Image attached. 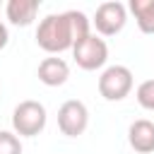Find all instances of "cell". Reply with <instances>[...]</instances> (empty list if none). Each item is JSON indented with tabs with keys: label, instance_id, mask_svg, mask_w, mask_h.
Wrapping results in <instances>:
<instances>
[{
	"label": "cell",
	"instance_id": "cell-10",
	"mask_svg": "<svg viewBox=\"0 0 154 154\" xmlns=\"http://www.w3.org/2000/svg\"><path fill=\"white\" fill-rule=\"evenodd\" d=\"M130 12L142 34H154V0H130Z\"/></svg>",
	"mask_w": 154,
	"mask_h": 154
},
{
	"label": "cell",
	"instance_id": "cell-12",
	"mask_svg": "<svg viewBox=\"0 0 154 154\" xmlns=\"http://www.w3.org/2000/svg\"><path fill=\"white\" fill-rule=\"evenodd\" d=\"M137 103L147 111H154V79H144L140 87H137Z\"/></svg>",
	"mask_w": 154,
	"mask_h": 154
},
{
	"label": "cell",
	"instance_id": "cell-2",
	"mask_svg": "<svg viewBox=\"0 0 154 154\" xmlns=\"http://www.w3.org/2000/svg\"><path fill=\"white\" fill-rule=\"evenodd\" d=\"M12 128H14V135H19V137L38 135L46 128V108H43V103L34 101V99H26V101L17 103L14 111H12Z\"/></svg>",
	"mask_w": 154,
	"mask_h": 154
},
{
	"label": "cell",
	"instance_id": "cell-9",
	"mask_svg": "<svg viewBox=\"0 0 154 154\" xmlns=\"http://www.w3.org/2000/svg\"><path fill=\"white\" fill-rule=\"evenodd\" d=\"M38 7H41L38 0H10L5 5V14H7L10 24H14V26H29L36 19Z\"/></svg>",
	"mask_w": 154,
	"mask_h": 154
},
{
	"label": "cell",
	"instance_id": "cell-1",
	"mask_svg": "<svg viewBox=\"0 0 154 154\" xmlns=\"http://www.w3.org/2000/svg\"><path fill=\"white\" fill-rule=\"evenodd\" d=\"M36 43L46 53H63V51L72 48L75 46V38H72L67 12L43 17L41 24H38V29H36Z\"/></svg>",
	"mask_w": 154,
	"mask_h": 154
},
{
	"label": "cell",
	"instance_id": "cell-6",
	"mask_svg": "<svg viewBox=\"0 0 154 154\" xmlns=\"http://www.w3.org/2000/svg\"><path fill=\"white\" fill-rule=\"evenodd\" d=\"M87 125H89V111L82 101L70 99L58 108V128H60L63 135L77 137L87 130Z\"/></svg>",
	"mask_w": 154,
	"mask_h": 154
},
{
	"label": "cell",
	"instance_id": "cell-13",
	"mask_svg": "<svg viewBox=\"0 0 154 154\" xmlns=\"http://www.w3.org/2000/svg\"><path fill=\"white\" fill-rule=\"evenodd\" d=\"M0 154H22V142L14 132L0 130Z\"/></svg>",
	"mask_w": 154,
	"mask_h": 154
},
{
	"label": "cell",
	"instance_id": "cell-5",
	"mask_svg": "<svg viewBox=\"0 0 154 154\" xmlns=\"http://www.w3.org/2000/svg\"><path fill=\"white\" fill-rule=\"evenodd\" d=\"M91 22H94V26H96V31L101 36H116L128 22V10H125L123 2L108 0V2H101L96 7Z\"/></svg>",
	"mask_w": 154,
	"mask_h": 154
},
{
	"label": "cell",
	"instance_id": "cell-8",
	"mask_svg": "<svg viewBox=\"0 0 154 154\" xmlns=\"http://www.w3.org/2000/svg\"><path fill=\"white\" fill-rule=\"evenodd\" d=\"M70 77V67L63 58H43L41 65H38V79L46 84V87H60L65 84Z\"/></svg>",
	"mask_w": 154,
	"mask_h": 154
},
{
	"label": "cell",
	"instance_id": "cell-3",
	"mask_svg": "<svg viewBox=\"0 0 154 154\" xmlns=\"http://www.w3.org/2000/svg\"><path fill=\"white\" fill-rule=\"evenodd\" d=\"M132 91V72L125 65H111L99 77V94L106 101H123Z\"/></svg>",
	"mask_w": 154,
	"mask_h": 154
},
{
	"label": "cell",
	"instance_id": "cell-4",
	"mask_svg": "<svg viewBox=\"0 0 154 154\" xmlns=\"http://www.w3.org/2000/svg\"><path fill=\"white\" fill-rule=\"evenodd\" d=\"M72 55H75V63L82 70H99L108 60V46L96 34H89L72 46Z\"/></svg>",
	"mask_w": 154,
	"mask_h": 154
},
{
	"label": "cell",
	"instance_id": "cell-7",
	"mask_svg": "<svg viewBox=\"0 0 154 154\" xmlns=\"http://www.w3.org/2000/svg\"><path fill=\"white\" fill-rule=\"evenodd\" d=\"M128 142L137 154L154 152V123L152 120H135L128 128Z\"/></svg>",
	"mask_w": 154,
	"mask_h": 154
},
{
	"label": "cell",
	"instance_id": "cell-11",
	"mask_svg": "<svg viewBox=\"0 0 154 154\" xmlns=\"http://www.w3.org/2000/svg\"><path fill=\"white\" fill-rule=\"evenodd\" d=\"M67 19H70V29H72L75 43L91 34V31H89V19H87L84 12H79V10H67Z\"/></svg>",
	"mask_w": 154,
	"mask_h": 154
},
{
	"label": "cell",
	"instance_id": "cell-14",
	"mask_svg": "<svg viewBox=\"0 0 154 154\" xmlns=\"http://www.w3.org/2000/svg\"><path fill=\"white\" fill-rule=\"evenodd\" d=\"M7 38H10V34H7V26L0 22V51L7 46Z\"/></svg>",
	"mask_w": 154,
	"mask_h": 154
}]
</instances>
